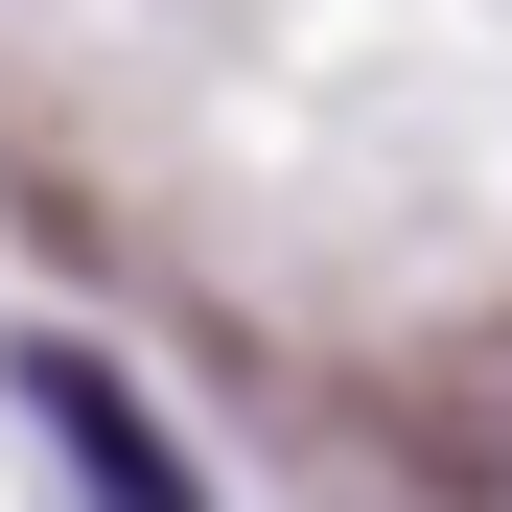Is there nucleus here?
<instances>
[{"label":"nucleus","instance_id":"nucleus-1","mask_svg":"<svg viewBox=\"0 0 512 512\" xmlns=\"http://www.w3.org/2000/svg\"><path fill=\"white\" fill-rule=\"evenodd\" d=\"M24 419H47V466L94 489V512H210L187 466H163V419H140V396H117L94 350H24Z\"/></svg>","mask_w":512,"mask_h":512},{"label":"nucleus","instance_id":"nucleus-2","mask_svg":"<svg viewBox=\"0 0 512 512\" xmlns=\"http://www.w3.org/2000/svg\"><path fill=\"white\" fill-rule=\"evenodd\" d=\"M466 466H489V512H512V373H489V419H466Z\"/></svg>","mask_w":512,"mask_h":512}]
</instances>
